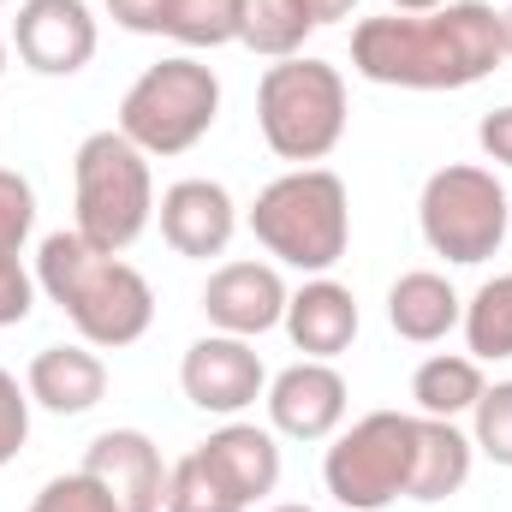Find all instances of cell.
I'll return each instance as SVG.
<instances>
[{"label":"cell","mask_w":512,"mask_h":512,"mask_svg":"<svg viewBox=\"0 0 512 512\" xmlns=\"http://www.w3.org/2000/svg\"><path fill=\"white\" fill-rule=\"evenodd\" d=\"M197 453L221 471V483H227L245 507H256L262 495H274V483H280V447H274V435L256 429V423H221Z\"/></svg>","instance_id":"cell-19"},{"label":"cell","mask_w":512,"mask_h":512,"mask_svg":"<svg viewBox=\"0 0 512 512\" xmlns=\"http://www.w3.org/2000/svg\"><path fill=\"white\" fill-rule=\"evenodd\" d=\"M483 387H489L483 382V364H477L471 352H435V358L417 364V376H411V399H417L423 417H447V423H459L465 411H477Z\"/></svg>","instance_id":"cell-21"},{"label":"cell","mask_w":512,"mask_h":512,"mask_svg":"<svg viewBox=\"0 0 512 512\" xmlns=\"http://www.w3.org/2000/svg\"><path fill=\"white\" fill-rule=\"evenodd\" d=\"M471 435L447 417H423L417 411V459H411V495L405 501H447L471 483Z\"/></svg>","instance_id":"cell-20"},{"label":"cell","mask_w":512,"mask_h":512,"mask_svg":"<svg viewBox=\"0 0 512 512\" xmlns=\"http://www.w3.org/2000/svg\"><path fill=\"white\" fill-rule=\"evenodd\" d=\"M239 12L245 0H167L161 36L185 48H221V42H239Z\"/></svg>","instance_id":"cell-24"},{"label":"cell","mask_w":512,"mask_h":512,"mask_svg":"<svg viewBox=\"0 0 512 512\" xmlns=\"http://www.w3.org/2000/svg\"><path fill=\"white\" fill-rule=\"evenodd\" d=\"M72 191H78V239L96 251L120 256L143 239L155 215V179L149 155L131 143L126 131H90L72 155Z\"/></svg>","instance_id":"cell-4"},{"label":"cell","mask_w":512,"mask_h":512,"mask_svg":"<svg viewBox=\"0 0 512 512\" xmlns=\"http://www.w3.org/2000/svg\"><path fill=\"white\" fill-rule=\"evenodd\" d=\"M501 42H507V60H512V6L501 12Z\"/></svg>","instance_id":"cell-33"},{"label":"cell","mask_w":512,"mask_h":512,"mask_svg":"<svg viewBox=\"0 0 512 512\" xmlns=\"http://www.w3.org/2000/svg\"><path fill=\"white\" fill-rule=\"evenodd\" d=\"M459 316H465V298H459L453 280L435 274V268H411V274H399L393 292H387V322H393V334L411 340V346L447 340V334L459 328Z\"/></svg>","instance_id":"cell-18"},{"label":"cell","mask_w":512,"mask_h":512,"mask_svg":"<svg viewBox=\"0 0 512 512\" xmlns=\"http://www.w3.org/2000/svg\"><path fill=\"white\" fill-rule=\"evenodd\" d=\"M36 286L66 310V322L84 334V346H137L155 322L149 280L120 256L84 245L78 233H48L36 251Z\"/></svg>","instance_id":"cell-2"},{"label":"cell","mask_w":512,"mask_h":512,"mask_svg":"<svg viewBox=\"0 0 512 512\" xmlns=\"http://www.w3.org/2000/svg\"><path fill=\"white\" fill-rule=\"evenodd\" d=\"M24 512H120V507L102 495V483H96V477H84V471H66V477L42 483V495H36Z\"/></svg>","instance_id":"cell-27"},{"label":"cell","mask_w":512,"mask_h":512,"mask_svg":"<svg viewBox=\"0 0 512 512\" xmlns=\"http://www.w3.org/2000/svg\"><path fill=\"white\" fill-rule=\"evenodd\" d=\"M411 459H417V417L370 411L328 447L322 483L346 512H382L411 495Z\"/></svg>","instance_id":"cell-8"},{"label":"cell","mask_w":512,"mask_h":512,"mask_svg":"<svg viewBox=\"0 0 512 512\" xmlns=\"http://www.w3.org/2000/svg\"><path fill=\"white\" fill-rule=\"evenodd\" d=\"M24 387H30V405H42L54 417H84L108 393V364L90 346H42L30 358Z\"/></svg>","instance_id":"cell-16"},{"label":"cell","mask_w":512,"mask_h":512,"mask_svg":"<svg viewBox=\"0 0 512 512\" xmlns=\"http://www.w3.org/2000/svg\"><path fill=\"white\" fill-rule=\"evenodd\" d=\"M84 477L102 483V495L120 512H161L167 507V465L161 447L143 429H108L84 447Z\"/></svg>","instance_id":"cell-11"},{"label":"cell","mask_w":512,"mask_h":512,"mask_svg":"<svg viewBox=\"0 0 512 512\" xmlns=\"http://www.w3.org/2000/svg\"><path fill=\"white\" fill-rule=\"evenodd\" d=\"M179 387H185V399L197 411L239 417V411H251L256 399L268 393V370H262L251 340H239V334H203L185 352V364H179Z\"/></svg>","instance_id":"cell-9"},{"label":"cell","mask_w":512,"mask_h":512,"mask_svg":"<svg viewBox=\"0 0 512 512\" xmlns=\"http://www.w3.org/2000/svg\"><path fill=\"white\" fill-rule=\"evenodd\" d=\"M161 12L167 0H108V18L131 36H161Z\"/></svg>","instance_id":"cell-29"},{"label":"cell","mask_w":512,"mask_h":512,"mask_svg":"<svg viewBox=\"0 0 512 512\" xmlns=\"http://www.w3.org/2000/svg\"><path fill=\"white\" fill-rule=\"evenodd\" d=\"M393 12H435V6H447V0H387Z\"/></svg>","instance_id":"cell-32"},{"label":"cell","mask_w":512,"mask_h":512,"mask_svg":"<svg viewBox=\"0 0 512 512\" xmlns=\"http://www.w3.org/2000/svg\"><path fill=\"white\" fill-rule=\"evenodd\" d=\"M417 227L429 239V251L459 262V268H477L507 245L512 233V203L507 185L495 179V167H441L429 173L423 197H417Z\"/></svg>","instance_id":"cell-7"},{"label":"cell","mask_w":512,"mask_h":512,"mask_svg":"<svg viewBox=\"0 0 512 512\" xmlns=\"http://www.w3.org/2000/svg\"><path fill=\"white\" fill-rule=\"evenodd\" d=\"M477 429H471V447L483 453V459H495V465H507L512 471V382H495L483 387V399H477Z\"/></svg>","instance_id":"cell-26"},{"label":"cell","mask_w":512,"mask_h":512,"mask_svg":"<svg viewBox=\"0 0 512 512\" xmlns=\"http://www.w3.org/2000/svg\"><path fill=\"white\" fill-rule=\"evenodd\" d=\"M465 346L477 364H495V358H512V274H495L483 280L471 298H465Z\"/></svg>","instance_id":"cell-22"},{"label":"cell","mask_w":512,"mask_h":512,"mask_svg":"<svg viewBox=\"0 0 512 512\" xmlns=\"http://www.w3.org/2000/svg\"><path fill=\"white\" fill-rule=\"evenodd\" d=\"M30 227H36V191L24 173L0 167V328H18L36 310V280L24 274Z\"/></svg>","instance_id":"cell-17"},{"label":"cell","mask_w":512,"mask_h":512,"mask_svg":"<svg viewBox=\"0 0 512 512\" xmlns=\"http://www.w3.org/2000/svg\"><path fill=\"white\" fill-rule=\"evenodd\" d=\"M507 60L501 12L483 0H447L435 12H387L352 30L358 78L387 90H471Z\"/></svg>","instance_id":"cell-1"},{"label":"cell","mask_w":512,"mask_h":512,"mask_svg":"<svg viewBox=\"0 0 512 512\" xmlns=\"http://www.w3.org/2000/svg\"><path fill=\"white\" fill-rule=\"evenodd\" d=\"M221 120V78L197 54H173L149 66L120 102V131L143 155H185Z\"/></svg>","instance_id":"cell-6"},{"label":"cell","mask_w":512,"mask_h":512,"mask_svg":"<svg viewBox=\"0 0 512 512\" xmlns=\"http://www.w3.org/2000/svg\"><path fill=\"white\" fill-rule=\"evenodd\" d=\"M239 233V203L221 179H179L161 191V239L179 256H221Z\"/></svg>","instance_id":"cell-14"},{"label":"cell","mask_w":512,"mask_h":512,"mask_svg":"<svg viewBox=\"0 0 512 512\" xmlns=\"http://www.w3.org/2000/svg\"><path fill=\"white\" fill-rule=\"evenodd\" d=\"M310 30L316 24L304 18L298 0H245V12H239V42L251 54H268V60H292Z\"/></svg>","instance_id":"cell-23"},{"label":"cell","mask_w":512,"mask_h":512,"mask_svg":"<svg viewBox=\"0 0 512 512\" xmlns=\"http://www.w3.org/2000/svg\"><path fill=\"white\" fill-rule=\"evenodd\" d=\"M262 399H268L274 435H292V441H328L346 423V376L322 358H304V364L280 370Z\"/></svg>","instance_id":"cell-13"},{"label":"cell","mask_w":512,"mask_h":512,"mask_svg":"<svg viewBox=\"0 0 512 512\" xmlns=\"http://www.w3.org/2000/svg\"><path fill=\"white\" fill-rule=\"evenodd\" d=\"M477 143H483V155H489V161L512 167V108H495V114H483V126H477Z\"/></svg>","instance_id":"cell-30"},{"label":"cell","mask_w":512,"mask_h":512,"mask_svg":"<svg viewBox=\"0 0 512 512\" xmlns=\"http://www.w3.org/2000/svg\"><path fill=\"white\" fill-rule=\"evenodd\" d=\"M0 72H6V36H0Z\"/></svg>","instance_id":"cell-35"},{"label":"cell","mask_w":512,"mask_h":512,"mask_svg":"<svg viewBox=\"0 0 512 512\" xmlns=\"http://www.w3.org/2000/svg\"><path fill=\"white\" fill-rule=\"evenodd\" d=\"M251 233L256 245L298 268V274H328L346 245H352V203L346 179L328 167H292L274 185H262L251 203Z\"/></svg>","instance_id":"cell-3"},{"label":"cell","mask_w":512,"mask_h":512,"mask_svg":"<svg viewBox=\"0 0 512 512\" xmlns=\"http://www.w3.org/2000/svg\"><path fill=\"white\" fill-rule=\"evenodd\" d=\"M304 6V18L322 30V24H340V18H352L358 12V0H298Z\"/></svg>","instance_id":"cell-31"},{"label":"cell","mask_w":512,"mask_h":512,"mask_svg":"<svg viewBox=\"0 0 512 512\" xmlns=\"http://www.w3.org/2000/svg\"><path fill=\"white\" fill-rule=\"evenodd\" d=\"M167 512H251L227 483H221V471L191 447L173 471H167Z\"/></svg>","instance_id":"cell-25"},{"label":"cell","mask_w":512,"mask_h":512,"mask_svg":"<svg viewBox=\"0 0 512 512\" xmlns=\"http://www.w3.org/2000/svg\"><path fill=\"white\" fill-rule=\"evenodd\" d=\"M280 328L292 334V346H298L304 358L334 364V358L358 340V298H352V286H340V280H328V274H310V280L286 298V322H280Z\"/></svg>","instance_id":"cell-15"},{"label":"cell","mask_w":512,"mask_h":512,"mask_svg":"<svg viewBox=\"0 0 512 512\" xmlns=\"http://www.w3.org/2000/svg\"><path fill=\"white\" fill-rule=\"evenodd\" d=\"M30 441V387H18L12 370H0V465H12Z\"/></svg>","instance_id":"cell-28"},{"label":"cell","mask_w":512,"mask_h":512,"mask_svg":"<svg viewBox=\"0 0 512 512\" xmlns=\"http://www.w3.org/2000/svg\"><path fill=\"white\" fill-rule=\"evenodd\" d=\"M286 280L274 262H227L209 274L203 286V316L215 322V334H239V340H256L268 328L286 322Z\"/></svg>","instance_id":"cell-12"},{"label":"cell","mask_w":512,"mask_h":512,"mask_svg":"<svg viewBox=\"0 0 512 512\" xmlns=\"http://www.w3.org/2000/svg\"><path fill=\"white\" fill-rule=\"evenodd\" d=\"M256 126L280 161H328L346 137V78L328 60H274L256 84Z\"/></svg>","instance_id":"cell-5"},{"label":"cell","mask_w":512,"mask_h":512,"mask_svg":"<svg viewBox=\"0 0 512 512\" xmlns=\"http://www.w3.org/2000/svg\"><path fill=\"white\" fill-rule=\"evenodd\" d=\"M12 48L42 78H72L96 60V12L84 0H24L12 18Z\"/></svg>","instance_id":"cell-10"},{"label":"cell","mask_w":512,"mask_h":512,"mask_svg":"<svg viewBox=\"0 0 512 512\" xmlns=\"http://www.w3.org/2000/svg\"><path fill=\"white\" fill-rule=\"evenodd\" d=\"M268 512H316V507H268Z\"/></svg>","instance_id":"cell-34"}]
</instances>
